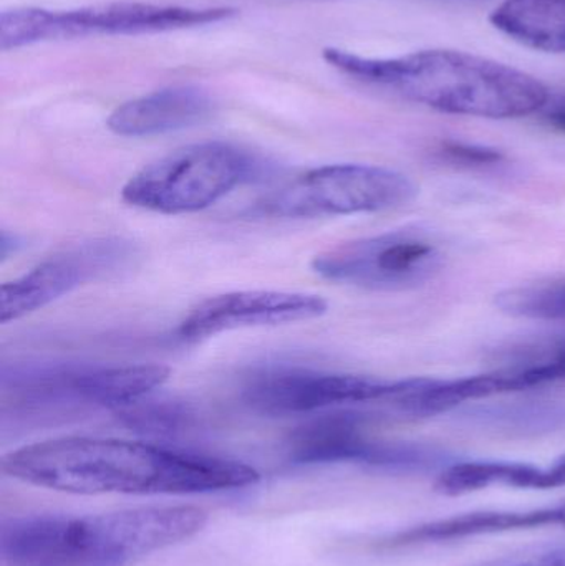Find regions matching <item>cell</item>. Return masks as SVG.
<instances>
[{
    "instance_id": "ffe728a7",
    "label": "cell",
    "mask_w": 565,
    "mask_h": 566,
    "mask_svg": "<svg viewBox=\"0 0 565 566\" xmlns=\"http://www.w3.org/2000/svg\"><path fill=\"white\" fill-rule=\"evenodd\" d=\"M437 155L460 168H491L506 159L500 149L463 142H443L438 146Z\"/></svg>"
},
{
    "instance_id": "3957f363",
    "label": "cell",
    "mask_w": 565,
    "mask_h": 566,
    "mask_svg": "<svg viewBox=\"0 0 565 566\" xmlns=\"http://www.w3.org/2000/svg\"><path fill=\"white\" fill-rule=\"evenodd\" d=\"M208 514L192 505L128 509L108 514L3 518L6 566H128L202 531Z\"/></svg>"
},
{
    "instance_id": "7c38bea8",
    "label": "cell",
    "mask_w": 565,
    "mask_h": 566,
    "mask_svg": "<svg viewBox=\"0 0 565 566\" xmlns=\"http://www.w3.org/2000/svg\"><path fill=\"white\" fill-rule=\"evenodd\" d=\"M546 373L540 365H510L486 375L460 379L410 378L394 402L405 415L428 418L474 399L550 385Z\"/></svg>"
},
{
    "instance_id": "5bb4252c",
    "label": "cell",
    "mask_w": 565,
    "mask_h": 566,
    "mask_svg": "<svg viewBox=\"0 0 565 566\" xmlns=\"http://www.w3.org/2000/svg\"><path fill=\"white\" fill-rule=\"evenodd\" d=\"M544 527L565 528V502L547 505V507L530 509V511H480L438 518V521L415 525V527L381 537L377 545L387 551H400V548L467 541L481 535L534 531V528Z\"/></svg>"
},
{
    "instance_id": "7402d4cb",
    "label": "cell",
    "mask_w": 565,
    "mask_h": 566,
    "mask_svg": "<svg viewBox=\"0 0 565 566\" xmlns=\"http://www.w3.org/2000/svg\"><path fill=\"white\" fill-rule=\"evenodd\" d=\"M540 113L543 115L546 125L565 135V93L564 95L551 96L550 102Z\"/></svg>"
},
{
    "instance_id": "e0dca14e",
    "label": "cell",
    "mask_w": 565,
    "mask_h": 566,
    "mask_svg": "<svg viewBox=\"0 0 565 566\" xmlns=\"http://www.w3.org/2000/svg\"><path fill=\"white\" fill-rule=\"evenodd\" d=\"M496 305L520 318L565 322V277L500 293Z\"/></svg>"
},
{
    "instance_id": "6da1fadb",
    "label": "cell",
    "mask_w": 565,
    "mask_h": 566,
    "mask_svg": "<svg viewBox=\"0 0 565 566\" xmlns=\"http://www.w3.org/2000/svg\"><path fill=\"white\" fill-rule=\"evenodd\" d=\"M2 472L36 488L76 495H185L258 484L252 465L148 442L60 438L3 455Z\"/></svg>"
},
{
    "instance_id": "9c48e42d",
    "label": "cell",
    "mask_w": 565,
    "mask_h": 566,
    "mask_svg": "<svg viewBox=\"0 0 565 566\" xmlns=\"http://www.w3.org/2000/svg\"><path fill=\"white\" fill-rule=\"evenodd\" d=\"M407 382L408 379L378 381L365 376L271 366L252 373L245 379L241 398L259 415H308L357 402L394 401L407 388Z\"/></svg>"
},
{
    "instance_id": "4fadbf2b",
    "label": "cell",
    "mask_w": 565,
    "mask_h": 566,
    "mask_svg": "<svg viewBox=\"0 0 565 566\" xmlns=\"http://www.w3.org/2000/svg\"><path fill=\"white\" fill-rule=\"evenodd\" d=\"M365 424L367 418L360 412H324L292 432L289 461L299 465L358 462L385 469L390 442L370 441Z\"/></svg>"
},
{
    "instance_id": "52a82bcc",
    "label": "cell",
    "mask_w": 565,
    "mask_h": 566,
    "mask_svg": "<svg viewBox=\"0 0 565 566\" xmlns=\"http://www.w3.org/2000/svg\"><path fill=\"white\" fill-rule=\"evenodd\" d=\"M169 378L161 365L15 366L3 369L2 388L25 406L88 405L122 409L148 396Z\"/></svg>"
},
{
    "instance_id": "2e32d148",
    "label": "cell",
    "mask_w": 565,
    "mask_h": 566,
    "mask_svg": "<svg viewBox=\"0 0 565 566\" xmlns=\"http://www.w3.org/2000/svg\"><path fill=\"white\" fill-rule=\"evenodd\" d=\"M490 22L530 49L565 53V0H504Z\"/></svg>"
},
{
    "instance_id": "30bf717a",
    "label": "cell",
    "mask_w": 565,
    "mask_h": 566,
    "mask_svg": "<svg viewBox=\"0 0 565 566\" xmlns=\"http://www.w3.org/2000/svg\"><path fill=\"white\" fill-rule=\"evenodd\" d=\"M129 252V245L119 239H102L40 262L22 277L0 286V322L6 325L42 310L82 283L118 268Z\"/></svg>"
},
{
    "instance_id": "7a4b0ae2",
    "label": "cell",
    "mask_w": 565,
    "mask_h": 566,
    "mask_svg": "<svg viewBox=\"0 0 565 566\" xmlns=\"http://www.w3.org/2000/svg\"><path fill=\"white\" fill-rule=\"evenodd\" d=\"M322 56L344 75L450 115L523 118L540 113L551 98L550 88L536 76L460 50L370 59L332 46Z\"/></svg>"
},
{
    "instance_id": "277c9868",
    "label": "cell",
    "mask_w": 565,
    "mask_h": 566,
    "mask_svg": "<svg viewBox=\"0 0 565 566\" xmlns=\"http://www.w3.org/2000/svg\"><path fill=\"white\" fill-rule=\"evenodd\" d=\"M236 13L231 7L156 6L142 2H115L72 10L25 7L6 10L0 15V46L10 50L52 40L171 32L222 22Z\"/></svg>"
},
{
    "instance_id": "d6986e66",
    "label": "cell",
    "mask_w": 565,
    "mask_h": 566,
    "mask_svg": "<svg viewBox=\"0 0 565 566\" xmlns=\"http://www.w3.org/2000/svg\"><path fill=\"white\" fill-rule=\"evenodd\" d=\"M146 398V396H145ZM116 409L132 428L142 429L153 434H168L188 426L191 412L175 401H143V399Z\"/></svg>"
},
{
    "instance_id": "5b68a950",
    "label": "cell",
    "mask_w": 565,
    "mask_h": 566,
    "mask_svg": "<svg viewBox=\"0 0 565 566\" xmlns=\"http://www.w3.org/2000/svg\"><path fill=\"white\" fill-rule=\"evenodd\" d=\"M254 158L228 143L176 149L136 172L122 189L126 205L159 214L202 211L248 181Z\"/></svg>"
},
{
    "instance_id": "ba28073f",
    "label": "cell",
    "mask_w": 565,
    "mask_h": 566,
    "mask_svg": "<svg viewBox=\"0 0 565 566\" xmlns=\"http://www.w3.org/2000/svg\"><path fill=\"white\" fill-rule=\"evenodd\" d=\"M443 261V251L431 235L404 229L328 249L312 261V269L342 285L408 290L431 281Z\"/></svg>"
},
{
    "instance_id": "8fae6325",
    "label": "cell",
    "mask_w": 565,
    "mask_h": 566,
    "mask_svg": "<svg viewBox=\"0 0 565 566\" xmlns=\"http://www.w3.org/2000/svg\"><path fill=\"white\" fill-rule=\"evenodd\" d=\"M322 296L312 293L244 290L202 300L179 323L182 342H201L219 333L258 326L287 325L308 322L327 312Z\"/></svg>"
},
{
    "instance_id": "8992f818",
    "label": "cell",
    "mask_w": 565,
    "mask_h": 566,
    "mask_svg": "<svg viewBox=\"0 0 565 566\" xmlns=\"http://www.w3.org/2000/svg\"><path fill=\"white\" fill-rule=\"evenodd\" d=\"M417 186L394 169L370 165H328L311 169L258 205L264 216L284 219L335 218L401 208Z\"/></svg>"
},
{
    "instance_id": "9a60e30c",
    "label": "cell",
    "mask_w": 565,
    "mask_h": 566,
    "mask_svg": "<svg viewBox=\"0 0 565 566\" xmlns=\"http://www.w3.org/2000/svg\"><path fill=\"white\" fill-rule=\"evenodd\" d=\"M211 112L208 93L192 86H171L123 103L108 116L106 126L115 135L142 138L198 125Z\"/></svg>"
},
{
    "instance_id": "ac0fdd59",
    "label": "cell",
    "mask_w": 565,
    "mask_h": 566,
    "mask_svg": "<svg viewBox=\"0 0 565 566\" xmlns=\"http://www.w3.org/2000/svg\"><path fill=\"white\" fill-rule=\"evenodd\" d=\"M490 488L546 489L565 488V455L550 468L524 462L491 461L486 468Z\"/></svg>"
},
{
    "instance_id": "44dd1931",
    "label": "cell",
    "mask_w": 565,
    "mask_h": 566,
    "mask_svg": "<svg viewBox=\"0 0 565 566\" xmlns=\"http://www.w3.org/2000/svg\"><path fill=\"white\" fill-rule=\"evenodd\" d=\"M516 363H536L550 371L553 382L565 381V338L524 352Z\"/></svg>"
}]
</instances>
